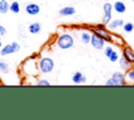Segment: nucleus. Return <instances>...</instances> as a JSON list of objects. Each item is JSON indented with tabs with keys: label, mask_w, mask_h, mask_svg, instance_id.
<instances>
[{
	"label": "nucleus",
	"mask_w": 134,
	"mask_h": 120,
	"mask_svg": "<svg viewBox=\"0 0 134 120\" xmlns=\"http://www.w3.org/2000/svg\"><path fill=\"white\" fill-rule=\"evenodd\" d=\"M0 71L4 74H7L9 72V66L6 62H0Z\"/></svg>",
	"instance_id": "nucleus-20"
},
{
	"label": "nucleus",
	"mask_w": 134,
	"mask_h": 120,
	"mask_svg": "<svg viewBox=\"0 0 134 120\" xmlns=\"http://www.w3.org/2000/svg\"><path fill=\"white\" fill-rule=\"evenodd\" d=\"M107 25H108L109 29L114 30V29H116L117 27L122 26V25H124V21H122L121 19H116V20H112V21H111V22H109Z\"/></svg>",
	"instance_id": "nucleus-14"
},
{
	"label": "nucleus",
	"mask_w": 134,
	"mask_h": 120,
	"mask_svg": "<svg viewBox=\"0 0 134 120\" xmlns=\"http://www.w3.org/2000/svg\"><path fill=\"white\" fill-rule=\"evenodd\" d=\"M119 66H120V68L121 69H124V70H127V69H129L130 68V63L124 57V56H121L120 58H119Z\"/></svg>",
	"instance_id": "nucleus-18"
},
{
	"label": "nucleus",
	"mask_w": 134,
	"mask_h": 120,
	"mask_svg": "<svg viewBox=\"0 0 134 120\" xmlns=\"http://www.w3.org/2000/svg\"><path fill=\"white\" fill-rule=\"evenodd\" d=\"M9 10L14 14H18L20 11V4L18 1H15L13 0V2L9 4Z\"/></svg>",
	"instance_id": "nucleus-17"
},
{
	"label": "nucleus",
	"mask_w": 134,
	"mask_h": 120,
	"mask_svg": "<svg viewBox=\"0 0 134 120\" xmlns=\"http://www.w3.org/2000/svg\"><path fill=\"white\" fill-rule=\"evenodd\" d=\"M122 26H124V30H125L126 32H131V31L134 29V28H133V24H132V23H130V22H128V23L124 24Z\"/></svg>",
	"instance_id": "nucleus-22"
},
{
	"label": "nucleus",
	"mask_w": 134,
	"mask_h": 120,
	"mask_svg": "<svg viewBox=\"0 0 134 120\" xmlns=\"http://www.w3.org/2000/svg\"><path fill=\"white\" fill-rule=\"evenodd\" d=\"M125 80H127V82L129 83H134V68L129 69L127 75L125 76Z\"/></svg>",
	"instance_id": "nucleus-16"
},
{
	"label": "nucleus",
	"mask_w": 134,
	"mask_h": 120,
	"mask_svg": "<svg viewBox=\"0 0 134 120\" xmlns=\"http://www.w3.org/2000/svg\"><path fill=\"white\" fill-rule=\"evenodd\" d=\"M132 1H133V2H134V0H132Z\"/></svg>",
	"instance_id": "nucleus-28"
},
{
	"label": "nucleus",
	"mask_w": 134,
	"mask_h": 120,
	"mask_svg": "<svg viewBox=\"0 0 134 120\" xmlns=\"http://www.w3.org/2000/svg\"><path fill=\"white\" fill-rule=\"evenodd\" d=\"M98 27H100V28H94V29H93V32L96 33L97 35H99V37H100L102 39H104L105 41L111 42V41H112V37H111V34L109 33V31H108L107 29L103 28L100 25H99Z\"/></svg>",
	"instance_id": "nucleus-6"
},
{
	"label": "nucleus",
	"mask_w": 134,
	"mask_h": 120,
	"mask_svg": "<svg viewBox=\"0 0 134 120\" xmlns=\"http://www.w3.org/2000/svg\"><path fill=\"white\" fill-rule=\"evenodd\" d=\"M38 86H50V82L46 79H40L38 82H37Z\"/></svg>",
	"instance_id": "nucleus-23"
},
{
	"label": "nucleus",
	"mask_w": 134,
	"mask_h": 120,
	"mask_svg": "<svg viewBox=\"0 0 134 120\" xmlns=\"http://www.w3.org/2000/svg\"><path fill=\"white\" fill-rule=\"evenodd\" d=\"M109 59H110V62H112V63L117 62V59H118V54H117V52L113 50V51L111 52V54L109 55Z\"/></svg>",
	"instance_id": "nucleus-21"
},
{
	"label": "nucleus",
	"mask_w": 134,
	"mask_h": 120,
	"mask_svg": "<svg viewBox=\"0 0 134 120\" xmlns=\"http://www.w3.org/2000/svg\"><path fill=\"white\" fill-rule=\"evenodd\" d=\"M0 41H1V38H0Z\"/></svg>",
	"instance_id": "nucleus-29"
},
{
	"label": "nucleus",
	"mask_w": 134,
	"mask_h": 120,
	"mask_svg": "<svg viewBox=\"0 0 134 120\" xmlns=\"http://www.w3.org/2000/svg\"><path fill=\"white\" fill-rule=\"evenodd\" d=\"M103 9H104V18H103V24L107 25L112 17V5L111 3H104L103 5Z\"/></svg>",
	"instance_id": "nucleus-5"
},
{
	"label": "nucleus",
	"mask_w": 134,
	"mask_h": 120,
	"mask_svg": "<svg viewBox=\"0 0 134 120\" xmlns=\"http://www.w3.org/2000/svg\"><path fill=\"white\" fill-rule=\"evenodd\" d=\"M28 31L32 34H37L41 31V24L38 23V22H34L31 24H29L28 26Z\"/></svg>",
	"instance_id": "nucleus-13"
},
{
	"label": "nucleus",
	"mask_w": 134,
	"mask_h": 120,
	"mask_svg": "<svg viewBox=\"0 0 134 120\" xmlns=\"http://www.w3.org/2000/svg\"><path fill=\"white\" fill-rule=\"evenodd\" d=\"M122 56L130 64H133L134 63V51L130 47H125L124 48V50H122Z\"/></svg>",
	"instance_id": "nucleus-9"
},
{
	"label": "nucleus",
	"mask_w": 134,
	"mask_h": 120,
	"mask_svg": "<svg viewBox=\"0 0 134 120\" xmlns=\"http://www.w3.org/2000/svg\"><path fill=\"white\" fill-rule=\"evenodd\" d=\"M112 51H113V48H112L111 46H107V47L105 48V55H106L107 57H109V55L111 54Z\"/></svg>",
	"instance_id": "nucleus-24"
},
{
	"label": "nucleus",
	"mask_w": 134,
	"mask_h": 120,
	"mask_svg": "<svg viewBox=\"0 0 134 120\" xmlns=\"http://www.w3.org/2000/svg\"><path fill=\"white\" fill-rule=\"evenodd\" d=\"M111 79L113 81L114 86H122L125 83V74L122 72H114L111 76Z\"/></svg>",
	"instance_id": "nucleus-7"
},
{
	"label": "nucleus",
	"mask_w": 134,
	"mask_h": 120,
	"mask_svg": "<svg viewBox=\"0 0 134 120\" xmlns=\"http://www.w3.org/2000/svg\"><path fill=\"white\" fill-rule=\"evenodd\" d=\"M75 11L76 10H75V8L73 6H65V7L60 9L59 14H60V16L65 17V16H72V15L75 14Z\"/></svg>",
	"instance_id": "nucleus-10"
},
{
	"label": "nucleus",
	"mask_w": 134,
	"mask_h": 120,
	"mask_svg": "<svg viewBox=\"0 0 134 120\" xmlns=\"http://www.w3.org/2000/svg\"><path fill=\"white\" fill-rule=\"evenodd\" d=\"M9 10V3L7 0H0V14H6Z\"/></svg>",
	"instance_id": "nucleus-15"
},
{
	"label": "nucleus",
	"mask_w": 134,
	"mask_h": 120,
	"mask_svg": "<svg viewBox=\"0 0 134 120\" xmlns=\"http://www.w3.org/2000/svg\"><path fill=\"white\" fill-rule=\"evenodd\" d=\"M6 33H7L6 28L3 25H0V35H5Z\"/></svg>",
	"instance_id": "nucleus-25"
},
{
	"label": "nucleus",
	"mask_w": 134,
	"mask_h": 120,
	"mask_svg": "<svg viewBox=\"0 0 134 120\" xmlns=\"http://www.w3.org/2000/svg\"><path fill=\"white\" fill-rule=\"evenodd\" d=\"M90 43L92 45L93 48L97 49V50H100L104 48V45H105V40L102 39L99 35H97L96 33H92L91 38H90Z\"/></svg>",
	"instance_id": "nucleus-4"
},
{
	"label": "nucleus",
	"mask_w": 134,
	"mask_h": 120,
	"mask_svg": "<svg viewBox=\"0 0 134 120\" xmlns=\"http://www.w3.org/2000/svg\"><path fill=\"white\" fill-rule=\"evenodd\" d=\"M106 86H114V85H113V81H112L111 78H109V79L106 81Z\"/></svg>",
	"instance_id": "nucleus-26"
},
{
	"label": "nucleus",
	"mask_w": 134,
	"mask_h": 120,
	"mask_svg": "<svg viewBox=\"0 0 134 120\" xmlns=\"http://www.w3.org/2000/svg\"><path fill=\"white\" fill-rule=\"evenodd\" d=\"M72 81L76 85L79 83H83L86 81V77L85 75L82 73V72H75L73 75H72Z\"/></svg>",
	"instance_id": "nucleus-12"
},
{
	"label": "nucleus",
	"mask_w": 134,
	"mask_h": 120,
	"mask_svg": "<svg viewBox=\"0 0 134 120\" xmlns=\"http://www.w3.org/2000/svg\"><path fill=\"white\" fill-rule=\"evenodd\" d=\"M90 38H91V34H90L89 32H87V31L82 32V34H81V41H82L84 44L90 43Z\"/></svg>",
	"instance_id": "nucleus-19"
},
{
	"label": "nucleus",
	"mask_w": 134,
	"mask_h": 120,
	"mask_svg": "<svg viewBox=\"0 0 134 120\" xmlns=\"http://www.w3.org/2000/svg\"><path fill=\"white\" fill-rule=\"evenodd\" d=\"M112 8H114V10H115L116 13H118V14H122V13L126 11V4H125L122 1L117 0V1L113 4Z\"/></svg>",
	"instance_id": "nucleus-11"
},
{
	"label": "nucleus",
	"mask_w": 134,
	"mask_h": 120,
	"mask_svg": "<svg viewBox=\"0 0 134 120\" xmlns=\"http://www.w3.org/2000/svg\"><path fill=\"white\" fill-rule=\"evenodd\" d=\"M133 28H134V24H133Z\"/></svg>",
	"instance_id": "nucleus-27"
},
{
	"label": "nucleus",
	"mask_w": 134,
	"mask_h": 120,
	"mask_svg": "<svg viewBox=\"0 0 134 120\" xmlns=\"http://www.w3.org/2000/svg\"><path fill=\"white\" fill-rule=\"evenodd\" d=\"M20 45L17 42H13L10 44H6L4 47H1L0 50V55L1 56H5V55H9L13 53H16L20 50Z\"/></svg>",
	"instance_id": "nucleus-3"
},
{
	"label": "nucleus",
	"mask_w": 134,
	"mask_h": 120,
	"mask_svg": "<svg viewBox=\"0 0 134 120\" xmlns=\"http://www.w3.org/2000/svg\"><path fill=\"white\" fill-rule=\"evenodd\" d=\"M54 68V62L50 57H43L39 62V69L42 73H50Z\"/></svg>",
	"instance_id": "nucleus-2"
},
{
	"label": "nucleus",
	"mask_w": 134,
	"mask_h": 120,
	"mask_svg": "<svg viewBox=\"0 0 134 120\" xmlns=\"http://www.w3.org/2000/svg\"><path fill=\"white\" fill-rule=\"evenodd\" d=\"M25 11L27 15L30 16H36L40 13V6L37 3H28L25 6Z\"/></svg>",
	"instance_id": "nucleus-8"
},
{
	"label": "nucleus",
	"mask_w": 134,
	"mask_h": 120,
	"mask_svg": "<svg viewBox=\"0 0 134 120\" xmlns=\"http://www.w3.org/2000/svg\"><path fill=\"white\" fill-rule=\"evenodd\" d=\"M57 45L59 46V48H61L63 50L69 49L73 46V38L68 33H64L59 37V39L57 41Z\"/></svg>",
	"instance_id": "nucleus-1"
}]
</instances>
